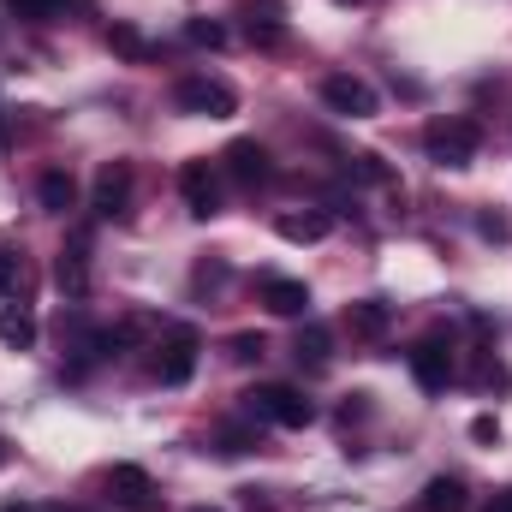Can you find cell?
Listing matches in <instances>:
<instances>
[{"label": "cell", "instance_id": "obj_6", "mask_svg": "<svg viewBox=\"0 0 512 512\" xmlns=\"http://www.w3.org/2000/svg\"><path fill=\"white\" fill-rule=\"evenodd\" d=\"M179 197H185V209H191L197 221L221 215V173H215L209 161H185V167H179Z\"/></svg>", "mask_w": 512, "mask_h": 512}, {"label": "cell", "instance_id": "obj_25", "mask_svg": "<svg viewBox=\"0 0 512 512\" xmlns=\"http://www.w3.org/2000/svg\"><path fill=\"white\" fill-rule=\"evenodd\" d=\"M262 352H268V346H262V334H233V358H239V364H256Z\"/></svg>", "mask_w": 512, "mask_h": 512}, {"label": "cell", "instance_id": "obj_16", "mask_svg": "<svg viewBox=\"0 0 512 512\" xmlns=\"http://www.w3.org/2000/svg\"><path fill=\"white\" fill-rule=\"evenodd\" d=\"M36 197H42V209H48V215H66V209L78 203V185H72V173L48 167V173L36 179Z\"/></svg>", "mask_w": 512, "mask_h": 512}, {"label": "cell", "instance_id": "obj_24", "mask_svg": "<svg viewBox=\"0 0 512 512\" xmlns=\"http://www.w3.org/2000/svg\"><path fill=\"white\" fill-rule=\"evenodd\" d=\"M352 173H358V179H370V185H387V179H393L382 155H352Z\"/></svg>", "mask_w": 512, "mask_h": 512}, {"label": "cell", "instance_id": "obj_31", "mask_svg": "<svg viewBox=\"0 0 512 512\" xmlns=\"http://www.w3.org/2000/svg\"><path fill=\"white\" fill-rule=\"evenodd\" d=\"M6 512H48V507H30V501H12Z\"/></svg>", "mask_w": 512, "mask_h": 512}, {"label": "cell", "instance_id": "obj_28", "mask_svg": "<svg viewBox=\"0 0 512 512\" xmlns=\"http://www.w3.org/2000/svg\"><path fill=\"white\" fill-rule=\"evenodd\" d=\"M477 227H483V239H507V221H495V215H483Z\"/></svg>", "mask_w": 512, "mask_h": 512}, {"label": "cell", "instance_id": "obj_7", "mask_svg": "<svg viewBox=\"0 0 512 512\" xmlns=\"http://www.w3.org/2000/svg\"><path fill=\"white\" fill-rule=\"evenodd\" d=\"M54 286H60L72 304L90 292V233H72V239H66V251L54 256Z\"/></svg>", "mask_w": 512, "mask_h": 512}, {"label": "cell", "instance_id": "obj_10", "mask_svg": "<svg viewBox=\"0 0 512 512\" xmlns=\"http://www.w3.org/2000/svg\"><path fill=\"white\" fill-rule=\"evenodd\" d=\"M108 501L126 507V512H149V501H155L149 471H143V465H114V471H108Z\"/></svg>", "mask_w": 512, "mask_h": 512}, {"label": "cell", "instance_id": "obj_8", "mask_svg": "<svg viewBox=\"0 0 512 512\" xmlns=\"http://www.w3.org/2000/svg\"><path fill=\"white\" fill-rule=\"evenodd\" d=\"M411 382L423 387V393H447V382H453V346L447 340L411 346Z\"/></svg>", "mask_w": 512, "mask_h": 512}, {"label": "cell", "instance_id": "obj_30", "mask_svg": "<svg viewBox=\"0 0 512 512\" xmlns=\"http://www.w3.org/2000/svg\"><path fill=\"white\" fill-rule=\"evenodd\" d=\"M245 507H251V512H274L268 501H256V489H245Z\"/></svg>", "mask_w": 512, "mask_h": 512}, {"label": "cell", "instance_id": "obj_1", "mask_svg": "<svg viewBox=\"0 0 512 512\" xmlns=\"http://www.w3.org/2000/svg\"><path fill=\"white\" fill-rule=\"evenodd\" d=\"M245 417H251V423H274V429H304V423H316V405H310L298 387L262 382V387L245 393Z\"/></svg>", "mask_w": 512, "mask_h": 512}, {"label": "cell", "instance_id": "obj_23", "mask_svg": "<svg viewBox=\"0 0 512 512\" xmlns=\"http://www.w3.org/2000/svg\"><path fill=\"white\" fill-rule=\"evenodd\" d=\"M185 42H197V48H227V24H215V18H191V24H185Z\"/></svg>", "mask_w": 512, "mask_h": 512}, {"label": "cell", "instance_id": "obj_9", "mask_svg": "<svg viewBox=\"0 0 512 512\" xmlns=\"http://www.w3.org/2000/svg\"><path fill=\"white\" fill-rule=\"evenodd\" d=\"M131 203V161H108L102 173H96V191H90V209L102 215V221H120Z\"/></svg>", "mask_w": 512, "mask_h": 512}, {"label": "cell", "instance_id": "obj_33", "mask_svg": "<svg viewBox=\"0 0 512 512\" xmlns=\"http://www.w3.org/2000/svg\"><path fill=\"white\" fill-rule=\"evenodd\" d=\"M191 512H221V507H191Z\"/></svg>", "mask_w": 512, "mask_h": 512}, {"label": "cell", "instance_id": "obj_15", "mask_svg": "<svg viewBox=\"0 0 512 512\" xmlns=\"http://www.w3.org/2000/svg\"><path fill=\"white\" fill-rule=\"evenodd\" d=\"M292 358H298V364H310V370H322V364L334 358V334H328L322 322H304V328H298V340H292Z\"/></svg>", "mask_w": 512, "mask_h": 512}, {"label": "cell", "instance_id": "obj_13", "mask_svg": "<svg viewBox=\"0 0 512 512\" xmlns=\"http://www.w3.org/2000/svg\"><path fill=\"white\" fill-rule=\"evenodd\" d=\"M346 328H352L358 340H382L387 328H393V304H382V298H358V304H346Z\"/></svg>", "mask_w": 512, "mask_h": 512}, {"label": "cell", "instance_id": "obj_22", "mask_svg": "<svg viewBox=\"0 0 512 512\" xmlns=\"http://www.w3.org/2000/svg\"><path fill=\"white\" fill-rule=\"evenodd\" d=\"M66 6L72 0H6V12L24 24H54V18H66Z\"/></svg>", "mask_w": 512, "mask_h": 512}, {"label": "cell", "instance_id": "obj_17", "mask_svg": "<svg viewBox=\"0 0 512 512\" xmlns=\"http://www.w3.org/2000/svg\"><path fill=\"white\" fill-rule=\"evenodd\" d=\"M245 36H251V42H262V48H274V42L286 36V18H280V6H274V0L245 6Z\"/></svg>", "mask_w": 512, "mask_h": 512}, {"label": "cell", "instance_id": "obj_34", "mask_svg": "<svg viewBox=\"0 0 512 512\" xmlns=\"http://www.w3.org/2000/svg\"><path fill=\"white\" fill-rule=\"evenodd\" d=\"M0 465H6V441H0Z\"/></svg>", "mask_w": 512, "mask_h": 512}, {"label": "cell", "instance_id": "obj_27", "mask_svg": "<svg viewBox=\"0 0 512 512\" xmlns=\"http://www.w3.org/2000/svg\"><path fill=\"white\" fill-rule=\"evenodd\" d=\"M471 435H477V441H501V423H495V417H477Z\"/></svg>", "mask_w": 512, "mask_h": 512}, {"label": "cell", "instance_id": "obj_20", "mask_svg": "<svg viewBox=\"0 0 512 512\" xmlns=\"http://www.w3.org/2000/svg\"><path fill=\"white\" fill-rule=\"evenodd\" d=\"M108 48L126 54V60H155V42L143 30H131V24H108Z\"/></svg>", "mask_w": 512, "mask_h": 512}, {"label": "cell", "instance_id": "obj_21", "mask_svg": "<svg viewBox=\"0 0 512 512\" xmlns=\"http://www.w3.org/2000/svg\"><path fill=\"white\" fill-rule=\"evenodd\" d=\"M256 429H262V423H227V429L215 435V453H227V459H239V453H256V441H262Z\"/></svg>", "mask_w": 512, "mask_h": 512}, {"label": "cell", "instance_id": "obj_26", "mask_svg": "<svg viewBox=\"0 0 512 512\" xmlns=\"http://www.w3.org/2000/svg\"><path fill=\"white\" fill-rule=\"evenodd\" d=\"M12 286H18V251H6V245H0V298H6Z\"/></svg>", "mask_w": 512, "mask_h": 512}, {"label": "cell", "instance_id": "obj_5", "mask_svg": "<svg viewBox=\"0 0 512 512\" xmlns=\"http://www.w3.org/2000/svg\"><path fill=\"white\" fill-rule=\"evenodd\" d=\"M322 102L340 114V120H370L382 102H376V90L364 84V78H352V72H334V78H322Z\"/></svg>", "mask_w": 512, "mask_h": 512}, {"label": "cell", "instance_id": "obj_32", "mask_svg": "<svg viewBox=\"0 0 512 512\" xmlns=\"http://www.w3.org/2000/svg\"><path fill=\"white\" fill-rule=\"evenodd\" d=\"M6 137H12V131H6V114H0V149H6Z\"/></svg>", "mask_w": 512, "mask_h": 512}, {"label": "cell", "instance_id": "obj_18", "mask_svg": "<svg viewBox=\"0 0 512 512\" xmlns=\"http://www.w3.org/2000/svg\"><path fill=\"white\" fill-rule=\"evenodd\" d=\"M417 512H465V483H459V477H429Z\"/></svg>", "mask_w": 512, "mask_h": 512}, {"label": "cell", "instance_id": "obj_12", "mask_svg": "<svg viewBox=\"0 0 512 512\" xmlns=\"http://www.w3.org/2000/svg\"><path fill=\"white\" fill-rule=\"evenodd\" d=\"M262 304H268L274 316H304V310H310V286H304V280H286V274H268V280H262Z\"/></svg>", "mask_w": 512, "mask_h": 512}, {"label": "cell", "instance_id": "obj_19", "mask_svg": "<svg viewBox=\"0 0 512 512\" xmlns=\"http://www.w3.org/2000/svg\"><path fill=\"white\" fill-rule=\"evenodd\" d=\"M0 340H6V346H18V352H24V346H36V316H30L24 304H6V310H0Z\"/></svg>", "mask_w": 512, "mask_h": 512}, {"label": "cell", "instance_id": "obj_3", "mask_svg": "<svg viewBox=\"0 0 512 512\" xmlns=\"http://www.w3.org/2000/svg\"><path fill=\"white\" fill-rule=\"evenodd\" d=\"M197 352H203V334L191 328V322H179V328H167V340L155 346V364H149V376L161 387H185L197 376Z\"/></svg>", "mask_w": 512, "mask_h": 512}, {"label": "cell", "instance_id": "obj_29", "mask_svg": "<svg viewBox=\"0 0 512 512\" xmlns=\"http://www.w3.org/2000/svg\"><path fill=\"white\" fill-rule=\"evenodd\" d=\"M483 512H512V489H507V495H495V501H489Z\"/></svg>", "mask_w": 512, "mask_h": 512}, {"label": "cell", "instance_id": "obj_11", "mask_svg": "<svg viewBox=\"0 0 512 512\" xmlns=\"http://www.w3.org/2000/svg\"><path fill=\"white\" fill-rule=\"evenodd\" d=\"M221 167H227L239 185H262V179H274V161H268V149H262L256 137H239V143H227Z\"/></svg>", "mask_w": 512, "mask_h": 512}, {"label": "cell", "instance_id": "obj_14", "mask_svg": "<svg viewBox=\"0 0 512 512\" xmlns=\"http://www.w3.org/2000/svg\"><path fill=\"white\" fill-rule=\"evenodd\" d=\"M274 233H280L286 245H316V239H328V233H334V215H328V209H310V215H280V221H274Z\"/></svg>", "mask_w": 512, "mask_h": 512}, {"label": "cell", "instance_id": "obj_2", "mask_svg": "<svg viewBox=\"0 0 512 512\" xmlns=\"http://www.w3.org/2000/svg\"><path fill=\"white\" fill-rule=\"evenodd\" d=\"M423 149H429V161H435V167H471V161H477V149H483V126H477V120H465V114L435 120V126L423 131Z\"/></svg>", "mask_w": 512, "mask_h": 512}, {"label": "cell", "instance_id": "obj_4", "mask_svg": "<svg viewBox=\"0 0 512 512\" xmlns=\"http://www.w3.org/2000/svg\"><path fill=\"white\" fill-rule=\"evenodd\" d=\"M173 102H179V114H203V120H233V114H239L233 84H221V78H209V72L179 78V84H173Z\"/></svg>", "mask_w": 512, "mask_h": 512}]
</instances>
